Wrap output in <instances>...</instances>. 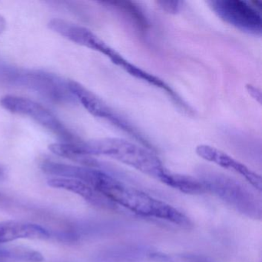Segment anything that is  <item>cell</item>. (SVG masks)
Listing matches in <instances>:
<instances>
[{
    "mask_svg": "<svg viewBox=\"0 0 262 262\" xmlns=\"http://www.w3.org/2000/svg\"><path fill=\"white\" fill-rule=\"evenodd\" d=\"M50 186L74 193L95 206L113 208L114 204L105 199L99 191L85 182L70 178L51 177L47 180Z\"/></svg>",
    "mask_w": 262,
    "mask_h": 262,
    "instance_id": "obj_8",
    "label": "cell"
},
{
    "mask_svg": "<svg viewBox=\"0 0 262 262\" xmlns=\"http://www.w3.org/2000/svg\"><path fill=\"white\" fill-rule=\"evenodd\" d=\"M50 237L48 230L40 225L19 221L0 222V244L19 239L45 240Z\"/></svg>",
    "mask_w": 262,
    "mask_h": 262,
    "instance_id": "obj_9",
    "label": "cell"
},
{
    "mask_svg": "<svg viewBox=\"0 0 262 262\" xmlns=\"http://www.w3.org/2000/svg\"><path fill=\"white\" fill-rule=\"evenodd\" d=\"M6 29H7V21L5 18L0 14V35H2L5 32Z\"/></svg>",
    "mask_w": 262,
    "mask_h": 262,
    "instance_id": "obj_12",
    "label": "cell"
},
{
    "mask_svg": "<svg viewBox=\"0 0 262 262\" xmlns=\"http://www.w3.org/2000/svg\"><path fill=\"white\" fill-rule=\"evenodd\" d=\"M77 179L93 187L115 205H120L135 214L167 221L179 226L191 225L190 219L177 208L98 168L81 166Z\"/></svg>",
    "mask_w": 262,
    "mask_h": 262,
    "instance_id": "obj_1",
    "label": "cell"
},
{
    "mask_svg": "<svg viewBox=\"0 0 262 262\" xmlns=\"http://www.w3.org/2000/svg\"><path fill=\"white\" fill-rule=\"evenodd\" d=\"M83 146L88 156H102L114 159L182 192L186 191L189 186L188 176L171 172L156 155L135 142L118 138H105L83 142Z\"/></svg>",
    "mask_w": 262,
    "mask_h": 262,
    "instance_id": "obj_2",
    "label": "cell"
},
{
    "mask_svg": "<svg viewBox=\"0 0 262 262\" xmlns=\"http://www.w3.org/2000/svg\"><path fill=\"white\" fill-rule=\"evenodd\" d=\"M10 80L24 85L42 95L49 100L56 102H72L76 99L70 92L68 81L57 76L42 71L7 72Z\"/></svg>",
    "mask_w": 262,
    "mask_h": 262,
    "instance_id": "obj_5",
    "label": "cell"
},
{
    "mask_svg": "<svg viewBox=\"0 0 262 262\" xmlns=\"http://www.w3.org/2000/svg\"><path fill=\"white\" fill-rule=\"evenodd\" d=\"M4 170L2 167L0 166V178H2L4 176Z\"/></svg>",
    "mask_w": 262,
    "mask_h": 262,
    "instance_id": "obj_13",
    "label": "cell"
},
{
    "mask_svg": "<svg viewBox=\"0 0 262 262\" xmlns=\"http://www.w3.org/2000/svg\"><path fill=\"white\" fill-rule=\"evenodd\" d=\"M158 4L164 11L168 13H176L182 8V2L179 1H159Z\"/></svg>",
    "mask_w": 262,
    "mask_h": 262,
    "instance_id": "obj_11",
    "label": "cell"
},
{
    "mask_svg": "<svg viewBox=\"0 0 262 262\" xmlns=\"http://www.w3.org/2000/svg\"><path fill=\"white\" fill-rule=\"evenodd\" d=\"M68 86L76 101L80 102L82 106L95 117L104 119L113 124L115 126L135 136L139 141H144L143 137L139 134L128 122L119 116L114 110H112L102 99L94 93L85 89L83 85L75 81H68Z\"/></svg>",
    "mask_w": 262,
    "mask_h": 262,
    "instance_id": "obj_6",
    "label": "cell"
},
{
    "mask_svg": "<svg viewBox=\"0 0 262 262\" xmlns=\"http://www.w3.org/2000/svg\"><path fill=\"white\" fill-rule=\"evenodd\" d=\"M42 254L24 247L0 246V262H41Z\"/></svg>",
    "mask_w": 262,
    "mask_h": 262,
    "instance_id": "obj_10",
    "label": "cell"
},
{
    "mask_svg": "<svg viewBox=\"0 0 262 262\" xmlns=\"http://www.w3.org/2000/svg\"><path fill=\"white\" fill-rule=\"evenodd\" d=\"M195 151L198 156L202 159L215 164L221 168L235 172L245 179L254 188L261 191V177L248 168L246 165L228 156L227 153L208 145H198Z\"/></svg>",
    "mask_w": 262,
    "mask_h": 262,
    "instance_id": "obj_7",
    "label": "cell"
},
{
    "mask_svg": "<svg viewBox=\"0 0 262 262\" xmlns=\"http://www.w3.org/2000/svg\"><path fill=\"white\" fill-rule=\"evenodd\" d=\"M208 4L227 24L248 34L261 35V16L254 4L243 0H211Z\"/></svg>",
    "mask_w": 262,
    "mask_h": 262,
    "instance_id": "obj_4",
    "label": "cell"
},
{
    "mask_svg": "<svg viewBox=\"0 0 262 262\" xmlns=\"http://www.w3.org/2000/svg\"><path fill=\"white\" fill-rule=\"evenodd\" d=\"M0 105L10 113L33 119L65 142H77V138L52 112L35 101L8 95L1 98Z\"/></svg>",
    "mask_w": 262,
    "mask_h": 262,
    "instance_id": "obj_3",
    "label": "cell"
}]
</instances>
